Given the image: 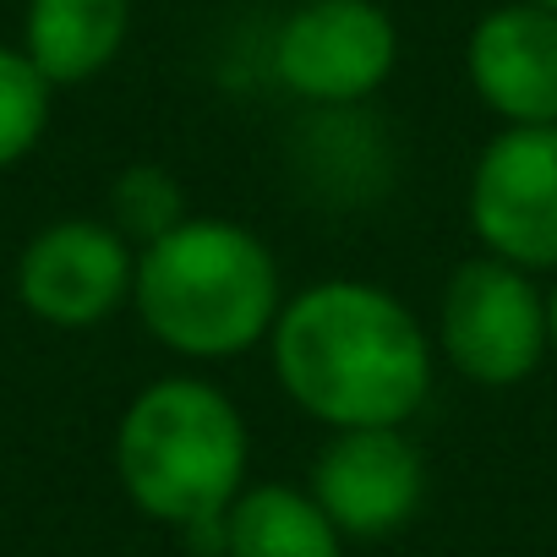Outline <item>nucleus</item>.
I'll list each match as a JSON object with an SVG mask.
<instances>
[{"label": "nucleus", "mask_w": 557, "mask_h": 557, "mask_svg": "<svg viewBox=\"0 0 557 557\" xmlns=\"http://www.w3.org/2000/svg\"><path fill=\"white\" fill-rule=\"evenodd\" d=\"M268 361L285 399L329 432L405 426L432 399L426 323L372 278H318L285 296Z\"/></svg>", "instance_id": "f257e3e1"}, {"label": "nucleus", "mask_w": 557, "mask_h": 557, "mask_svg": "<svg viewBox=\"0 0 557 557\" xmlns=\"http://www.w3.org/2000/svg\"><path fill=\"white\" fill-rule=\"evenodd\" d=\"M132 307L143 329L186 361H235L268 345L285 278L273 246L235 219H181L137 246Z\"/></svg>", "instance_id": "f03ea898"}, {"label": "nucleus", "mask_w": 557, "mask_h": 557, "mask_svg": "<svg viewBox=\"0 0 557 557\" xmlns=\"http://www.w3.org/2000/svg\"><path fill=\"white\" fill-rule=\"evenodd\" d=\"M246 416L208 377H159L121 410L115 475L132 508L159 524H219L224 508L246 492Z\"/></svg>", "instance_id": "7ed1b4c3"}, {"label": "nucleus", "mask_w": 557, "mask_h": 557, "mask_svg": "<svg viewBox=\"0 0 557 557\" xmlns=\"http://www.w3.org/2000/svg\"><path fill=\"white\" fill-rule=\"evenodd\" d=\"M437 345L475 388H513L552 350L546 290L503 257H465L437 301Z\"/></svg>", "instance_id": "20e7f679"}, {"label": "nucleus", "mask_w": 557, "mask_h": 557, "mask_svg": "<svg viewBox=\"0 0 557 557\" xmlns=\"http://www.w3.org/2000/svg\"><path fill=\"white\" fill-rule=\"evenodd\" d=\"M273 83L312 110H356L388 88L399 28L383 0H301L273 28Z\"/></svg>", "instance_id": "39448f33"}, {"label": "nucleus", "mask_w": 557, "mask_h": 557, "mask_svg": "<svg viewBox=\"0 0 557 557\" xmlns=\"http://www.w3.org/2000/svg\"><path fill=\"white\" fill-rule=\"evenodd\" d=\"M465 219L486 257L557 273V126H503L470 164Z\"/></svg>", "instance_id": "423d86ee"}, {"label": "nucleus", "mask_w": 557, "mask_h": 557, "mask_svg": "<svg viewBox=\"0 0 557 557\" xmlns=\"http://www.w3.org/2000/svg\"><path fill=\"white\" fill-rule=\"evenodd\" d=\"M137 246L104 219H55L17 257V301L50 329H94L132 301Z\"/></svg>", "instance_id": "0eeeda50"}, {"label": "nucleus", "mask_w": 557, "mask_h": 557, "mask_svg": "<svg viewBox=\"0 0 557 557\" xmlns=\"http://www.w3.org/2000/svg\"><path fill=\"white\" fill-rule=\"evenodd\" d=\"M307 492L318 497V508L334 519L339 535L377 541L421 513L426 454L405 426H350L323 443Z\"/></svg>", "instance_id": "6e6552de"}, {"label": "nucleus", "mask_w": 557, "mask_h": 557, "mask_svg": "<svg viewBox=\"0 0 557 557\" xmlns=\"http://www.w3.org/2000/svg\"><path fill=\"white\" fill-rule=\"evenodd\" d=\"M465 77L503 126H557V12L492 7L465 39Z\"/></svg>", "instance_id": "1a4fd4ad"}, {"label": "nucleus", "mask_w": 557, "mask_h": 557, "mask_svg": "<svg viewBox=\"0 0 557 557\" xmlns=\"http://www.w3.org/2000/svg\"><path fill=\"white\" fill-rule=\"evenodd\" d=\"M132 34V0H28L23 55L50 88H83L115 66Z\"/></svg>", "instance_id": "9d476101"}, {"label": "nucleus", "mask_w": 557, "mask_h": 557, "mask_svg": "<svg viewBox=\"0 0 557 557\" xmlns=\"http://www.w3.org/2000/svg\"><path fill=\"white\" fill-rule=\"evenodd\" d=\"M224 557H345V535L312 492L262 481L224 508Z\"/></svg>", "instance_id": "9b49d317"}, {"label": "nucleus", "mask_w": 557, "mask_h": 557, "mask_svg": "<svg viewBox=\"0 0 557 557\" xmlns=\"http://www.w3.org/2000/svg\"><path fill=\"white\" fill-rule=\"evenodd\" d=\"M50 104H55V88L23 55V45H0V170L23 164L39 148L50 126Z\"/></svg>", "instance_id": "f8f14e48"}, {"label": "nucleus", "mask_w": 557, "mask_h": 557, "mask_svg": "<svg viewBox=\"0 0 557 557\" xmlns=\"http://www.w3.org/2000/svg\"><path fill=\"white\" fill-rule=\"evenodd\" d=\"M110 213H115L110 224L132 246H148V240H159L164 230H175L186 219V191L164 164H126L110 181Z\"/></svg>", "instance_id": "ddd939ff"}, {"label": "nucleus", "mask_w": 557, "mask_h": 557, "mask_svg": "<svg viewBox=\"0 0 557 557\" xmlns=\"http://www.w3.org/2000/svg\"><path fill=\"white\" fill-rule=\"evenodd\" d=\"M546 334H552V350H557V285L546 290Z\"/></svg>", "instance_id": "4468645a"}, {"label": "nucleus", "mask_w": 557, "mask_h": 557, "mask_svg": "<svg viewBox=\"0 0 557 557\" xmlns=\"http://www.w3.org/2000/svg\"><path fill=\"white\" fill-rule=\"evenodd\" d=\"M535 7H546V12H557V0H535Z\"/></svg>", "instance_id": "2eb2a0df"}]
</instances>
